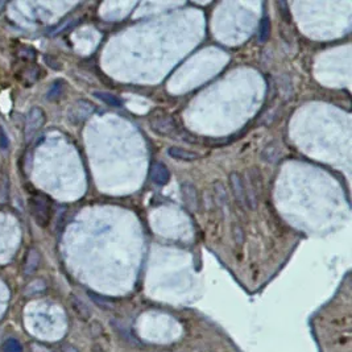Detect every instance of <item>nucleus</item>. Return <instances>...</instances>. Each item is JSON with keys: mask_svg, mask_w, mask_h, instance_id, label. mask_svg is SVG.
I'll list each match as a JSON object with an SVG mask.
<instances>
[{"mask_svg": "<svg viewBox=\"0 0 352 352\" xmlns=\"http://www.w3.org/2000/svg\"><path fill=\"white\" fill-rule=\"evenodd\" d=\"M30 215L40 227H46L50 223L53 214V207L50 199L44 194L32 195L28 201Z\"/></svg>", "mask_w": 352, "mask_h": 352, "instance_id": "obj_1", "label": "nucleus"}, {"mask_svg": "<svg viewBox=\"0 0 352 352\" xmlns=\"http://www.w3.org/2000/svg\"><path fill=\"white\" fill-rule=\"evenodd\" d=\"M152 131L160 136H170L177 131V121L174 117L164 111H154L149 117Z\"/></svg>", "mask_w": 352, "mask_h": 352, "instance_id": "obj_2", "label": "nucleus"}, {"mask_svg": "<svg viewBox=\"0 0 352 352\" xmlns=\"http://www.w3.org/2000/svg\"><path fill=\"white\" fill-rule=\"evenodd\" d=\"M45 123V113L38 107H33L29 110L25 119V140L30 142L34 139V136L42 128Z\"/></svg>", "mask_w": 352, "mask_h": 352, "instance_id": "obj_3", "label": "nucleus"}, {"mask_svg": "<svg viewBox=\"0 0 352 352\" xmlns=\"http://www.w3.org/2000/svg\"><path fill=\"white\" fill-rule=\"evenodd\" d=\"M94 111L95 107L93 103L87 101H78L71 107L69 117H70L73 121H75V123H79V121H83V120H86L87 117H90Z\"/></svg>", "mask_w": 352, "mask_h": 352, "instance_id": "obj_4", "label": "nucleus"}, {"mask_svg": "<svg viewBox=\"0 0 352 352\" xmlns=\"http://www.w3.org/2000/svg\"><path fill=\"white\" fill-rule=\"evenodd\" d=\"M230 184H231V189H233L234 197H235L236 202L239 203L243 209H247V202H245V191H244V182L241 180V177L237 173H231L230 174Z\"/></svg>", "mask_w": 352, "mask_h": 352, "instance_id": "obj_5", "label": "nucleus"}, {"mask_svg": "<svg viewBox=\"0 0 352 352\" xmlns=\"http://www.w3.org/2000/svg\"><path fill=\"white\" fill-rule=\"evenodd\" d=\"M181 194H182L185 205H186L191 211L198 210V193H197V189H195L194 185L190 184V182L182 184V186H181Z\"/></svg>", "mask_w": 352, "mask_h": 352, "instance_id": "obj_6", "label": "nucleus"}, {"mask_svg": "<svg viewBox=\"0 0 352 352\" xmlns=\"http://www.w3.org/2000/svg\"><path fill=\"white\" fill-rule=\"evenodd\" d=\"M150 178L158 186H164L168 184L170 180V173H169L166 165H164L162 162H153L152 168H150Z\"/></svg>", "mask_w": 352, "mask_h": 352, "instance_id": "obj_7", "label": "nucleus"}, {"mask_svg": "<svg viewBox=\"0 0 352 352\" xmlns=\"http://www.w3.org/2000/svg\"><path fill=\"white\" fill-rule=\"evenodd\" d=\"M40 261H41V256H40V252L36 249V248H32L28 251V255L25 257V261H24V274L25 276H30L33 274L36 270H37L38 265H40Z\"/></svg>", "mask_w": 352, "mask_h": 352, "instance_id": "obj_8", "label": "nucleus"}, {"mask_svg": "<svg viewBox=\"0 0 352 352\" xmlns=\"http://www.w3.org/2000/svg\"><path fill=\"white\" fill-rule=\"evenodd\" d=\"M70 304H71V307H73V310L75 311V314L78 315L79 318L82 319V321H89V319H90L91 317L90 307L87 306L81 298H78L77 296H71Z\"/></svg>", "mask_w": 352, "mask_h": 352, "instance_id": "obj_9", "label": "nucleus"}, {"mask_svg": "<svg viewBox=\"0 0 352 352\" xmlns=\"http://www.w3.org/2000/svg\"><path fill=\"white\" fill-rule=\"evenodd\" d=\"M168 154L170 157L176 158V160H180V161H194L197 158H199V154L195 153V152H190V150H186L184 148H180V146H172L168 149Z\"/></svg>", "mask_w": 352, "mask_h": 352, "instance_id": "obj_10", "label": "nucleus"}, {"mask_svg": "<svg viewBox=\"0 0 352 352\" xmlns=\"http://www.w3.org/2000/svg\"><path fill=\"white\" fill-rule=\"evenodd\" d=\"M281 154V149H280V145H278L277 141H272L270 144L266 145V148L262 150L261 153V158L264 161L266 162H276Z\"/></svg>", "mask_w": 352, "mask_h": 352, "instance_id": "obj_11", "label": "nucleus"}, {"mask_svg": "<svg viewBox=\"0 0 352 352\" xmlns=\"http://www.w3.org/2000/svg\"><path fill=\"white\" fill-rule=\"evenodd\" d=\"M94 97L98 98L99 101H102L103 103H106L110 107H115V109H119L123 106V101L117 98V95L111 94V93H106V91H95Z\"/></svg>", "mask_w": 352, "mask_h": 352, "instance_id": "obj_12", "label": "nucleus"}, {"mask_svg": "<svg viewBox=\"0 0 352 352\" xmlns=\"http://www.w3.org/2000/svg\"><path fill=\"white\" fill-rule=\"evenodd\" d=\"M214 198L219 206H226L229 203V194H227L226 186L219 181L214 184Z\"/></svg>", "mask_w": 352, "mask_h": 352, "instance_id": "obj_13", "label": "nucleus"}, {"mask_svg": "<svg viewBox=\"0 0 352 352\" xmlns=\"http://www.w3.org/2000/svg\"><path fill=\"white\" fill-rule=\"evenodd\" d=\"M64 81H61V79L54 81L50 89L48 90V93H46V99L48 101H57L58 98H61V95L64 93Z\"/></svg>", "mask_w": 352, "mask_h": 352, "instance_id": "obj_14", "label": "nucleus"}, {"mask_svg": "<svg viewBox=\"0 0 352 352\" xmlns=\"http://www.w3.org/2000/svg\"><path fill=\"white\" fill-rule=\"evenodd\" d=\"M269 33H270V21L268 16H264L261 19V23H260V29H258L257 33V40L258 42H266V40L269 38Z\"/></svg>", "mask_w": 352, "mask_h": 352, "instance_id": "obj_15", "label": "nucleus"}, {"mask_svg": "<svg viewBox=\"0 0 352 352\" xmlns=\"http://www.w3.org/2000/svg\"><path fill=\"white\" fill-rule=\"evenodd\" d=\"M87 294H89V297H90V300L93 301V302H94L97 306H99L101 309H103V310H113L114 309L113 301L107 300V298L99 296V294H97V293L89 292Z\"/></svg>", "mask_w": 352, "mask_h": 352, "instance_id": "obj_16", "label": "nucleus"}, {"mask_svg": "<svg viewBox=\"0 0 352 352\" xmlns=\"http://www.w3.org/2000/svg\"><path fill=\"white\" fill-rule=\"evenodd\" d=\"M1 352H24L23 346L16 339H7L1 346Z\"/></svg>", "mask_w": 352, "mask_h": 352, "instance_id": "obj_17", "label": "nucleus"}, {"mask_svg": "<svg viewBox=\"0 0 352 352\" xmlns=\"http://www.w3.org/2000/svg\"><path fill=\"white\" fill-rule=\"evenodd\" d=\"M45 289V284L41 280H34L33 282H30L26 288L25 293L26 294H34V293H40Z\"/></svg>", "mask_w": 352, "mask_h": 352, "instance_id": "obj_18", "label": "nucleus"}, {"mask_svg": "<svg viewBox=\"0 0 352 352\" xmlns=\"http://www.w3.org/2000/svg\"><path fill=\"white\" fill-rule=\"evenodd\" d=\"M44 60H45L46 65H48L49 68H52L53 70H61V69H62V65H61L54 57L44 56Z\"/></svg>", "mask_w": 352, "mask_h": 352, "instance_id": "obj_19", "label": "nucleus"}, {"mask_svg": "<svg viewBox=\"0 0 352 352\" xmlns=\"http://www.w3.org/2000/svg\"><path fill=\"white\" fill-rule=\"evenodd\" d=\"M234 239H235V241L239 245H241L244 241V233H243V229L240 227V226H236V227H234Z\"/></svg>", "mask_w": 352, "mask_h": 352, "instance_id": "obj_20", "label": "nucleus"}, {"mask_svg": "<svg viewBox=\"0 0 352 352\" xmlns=\"http://www.w3.org/2000/svg\"><path fill=\"white\" fill-rule=\"evenodd\" d=\"M9 145V140L7 137V133L4 131V128L0 127V148L3 150H5Z\"/></svg>", "mask_w": 352, "mask_h": 352, "instance_id": "obj_21", "label": "nucleus"}, {"mask_svg": "<svg viewBox=\"0 0 352 352\" xmlns=\"http://www.w3.org/2000/svg\"><path fill=\"white\" fill-rule=\"evenodd\" d=\"M62 352H79V351L77 349H75L74 346L64 345V346H62Z\"/></svg>", "mask_w": 352, "mask_h": 352, "instance_id": "obj_22", "label": "nucleus"}]
</instances>
